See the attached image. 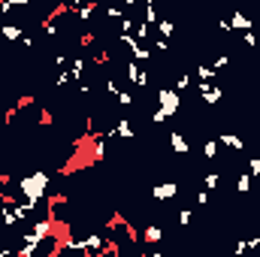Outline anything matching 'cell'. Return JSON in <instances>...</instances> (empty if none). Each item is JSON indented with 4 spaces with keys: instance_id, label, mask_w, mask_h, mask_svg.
<instances>
[{
    "instance_id": "obj_1",
    "label": "cell",
    "mask_w": 260,
    "mask_h": 257,
    "mask_svg": "<svg viewBox=\"0 0 260 257\" xmlns=\"http://www.w3.org/2000/svg\"><path fill=\"white\" fill-rule=\"evenodd\" d=\"M49 173H43V170H34L30 176H24L21 182H18V191L24 194V200H30L34 206H40L43 200H46V191H49Z\"/></svg>"
},
{
    "instance_id": "obj_2",
    "label": "cell",
    "mask_w": 260,
    "mask_h": 257,
    "mask_svg": "<svg viewBox=\"0 0 260 257\" xmlns=\"http://www.w3.org/2000/svg\"><path fill=\"white\" fill-rule=\"evenodd\" d=\"M109 248H112V236H109V233H91V236L82 239L85 257H100V254H106Z\"/></svg>"
},
{
    "instance_id": "obj_3",
    "label": "cell",
    "mask_w": 260,
    "mask_h": 257,
    "mask_svg": "<svg viewBox=\"0 0 260 257\" xmlns=\"http://www.w3.org/2000/svg\"><path fill=\"white\" fill-rule=\"evenodd\" d=\"M52 230H55V221H52V218H40V221L34 224V230H27V233L21 236V242L40 248V242H46V239L52 236Z\"/></svg>"
},
{
    "instance_id": "obj_4",
    "label": "cell",
    "mask_w": 260,
    "mask_h": 257,
    "mask_svg": "<svg viewBox=\"0 0 260 257\" xmlns=\"http://www.w3.org/2000/svg\"><path fill=\"white\" fill-rule=\"evenodd\" d=\"M157 109H164L170 118L182 109V97H179V91L176 88H160L157 91Z\"/></svg>"
},
{
    "instance_id": "obj_5",
    "label": "cell",
    "mask_w": 260,
    "mask_h": 257,
    "mask_svg": "<svg viewBox=\"0 0 260 257\" xmlns=\"http://www.w3.org/2000/svg\"><path fill=\"white\" fill-rule=\"evenodd\" d=\"M21 218H24V212L18 209V203H15L12 197H6L3 206H0V224H3V227H15Z\"/></svg>"
},
{
    "instance_id": "obj_6",
    "label": "cell",
    "mask_w": 260,
    "mask_h": 257,
    "mask_svg": "<svg viewBox=\"0 0 260 257\" xmlns=\"http://www.w3.org/2000/svg\"><path fill=\"white\" fill-rule=\"evenodd\" d=\"M197 88H200V97H203V103H206V106H218V103H221V97H224V91H221L218 85H212V82H200Z\"/></svg>"
},
{
    "instance_id": "obj_7",
    "label": "cell",
    "mask_w": 260,
    "mask_h": 257,
    "mask_svg": "<svg viewBox=\"0 0 260 257\" xmlns=\"http://www.w3.org/2000/svg\"><path fill=\"white\" fill-rule=\"evenodd\" d=\"M124 73H127V79L133 82V85H136V88H145V85H148V73H145L142 67L136 64L133 58L127 61V70H124Z\"/></svg>"
},
{
    "instance_id": "obj_8",
    "label": "cell",
    "mask_w": 260,
    "mask_h": 257,
    "mask_svg": "<svg viewBox=\"0 0 260 257\" xmlns=\"http://www.w3.org/2000/svg\"><path fill=\"white\" fill-rule=\"evenodd\" d=\"M179 194V185L176 182H164V185H154L151 188V197L157 200V203H167V200H173Z\"/></svg>"
},
{
    "instance_id": "obj_9",
    "label": "cell",
    "mask_w": 260,
    "mask_h": 257,
    "mask_svg": "<svg viewBox=\"0 0 260 257\" xmlns=\"http://www.w3.org/2000/svg\"><path fill=\"white\" fill-rule=\"evenodd\" d=\"M0 40H9V43H15V40H24V27L21 24H0Z\"/></svg>"
},
{
    "instance_id": "obj_10",
    "label": "cell",
    "mask_w": 260,
    "mask_h": 257,
    "mask_svg": "<svg viewBox=\"0 0 260 257\" xmlns=\"http://www.w3.org/2000/svg\"><path fill=\"white\" fill-rule=\"evenodd\" d=\"M218 145H227V148H233V151H242V148H245V139H242L239 133H221V136H218Z\"/></svg>"
},
{
    "instance_id": "obj_11",
    "label": "cell",
    "mask_w": 260,
    "mask_h": 257,
    "mask_svg": "<svg viewBox=\"0 0 260 257\" xmlns=\"http://www.w3.org/2000/svg\"><path fill=\"white\" fill-rule=\"evenodd\" d=\"M230 27H236V30H242V34H248V30H254V24H251V18H248L245 12H233V18H230Z\"/></svg>"
},
{
    "instance_id": "obj_12",
    "label": "cell",
    "mask_w": 260,
    "mask_h": 257,
    "mask_svg": "<svg viewBox=\"0 0 260 257\" xmlns=\"http://www.w3.org/2000/svg\"><path fill=\"white\" fill-rule=\"evenodd\" d=\"M170 145H173V151H176V154H188V151H191L188 139H185L179 130H173V133H170Z\"/></svg>"
},
{
    "instance_id": "obj_13",
    "label": "cell",
    "mask_w": 260,
    "mask_h": 257,
    "mask_svg": "<svg viewBox=\"0 0 260 257\" xmlns=\"http://www.w3.org/2000/svg\"><path fill=\"white\" fill-rule=\"evenodd\" d=\"M115 136H118V139H130V136H133V124H130L127 118H121L115 127L109 130V139H115Z\"/></svg>"
},
{
    "instance_id": "obj_14",
    "label": "cell",
    "mask_w": 260,
    "mask_h": 257,
    "mask_svg": "<svg viewBox=\"0 0 260 257\" xmlns=\"http://www.w3.org/2000/svg\"><path fill=\"white\" fill-rule=\"evenodd\" d=\"M82 76H85V61H82V58H73V61H70V79H73L76 85H82Z\"/></svg>"
},
{
    "instance_id": "obj_15",
    "label": "cell",
    "mask_w": 260,
    "mask_h": 257,
    "mask_svg": "<svg viewBox=\"0 0 260 257\" xmlns=\"http://www.w3.org/2000/svg\"><path fill=\"white\" fill-rule=\"evenodd\" d=\"M142 239L154 245V242H160V239H164V230H160L157 224H151V227H145V233H142Z\"/></svg>"
},
{
    "instance_id": "obj_16",
    "label": "cell",
    "mask_w": 260,
    "mask_h": 257,
    "mask_svg": "<svg viewBox=\"0 0 260 257\" xmlns=\"http://www.w3.org/2000/svg\"><path fill=\"white\" fill-rule=\"evenodd\" d=\"M218 185H221V173H215V170L206 173V179H203V191H215Z\"/></svg>"
},
{
    "instance_id": "obj_17",
    "label": "cell",
    "mask_w": 260,
    "mask_h": 257,
    "mask_svg": "<svg viewBox=\"0 0 260 257\" xmlns=\"http://www.w3.org/2000/svg\"><path fill=\"white\" fill-rule=\"evenodd\" d=\"M94 12H97V3H82L76 15H79L82 21H91V15H94Z\"/></svg>"
},
{
    "instance_id": "obj_18",
    "label": "cell",
    "mask_w": 260,
    "mask_h": 257,
    "mask_svg": "<svg viewBox=\"0 0 260 257\" xmlns=\"http://www.w3.org/2000/svg\"><path fill=\"white\" fill-rule=\"evenodd\" d=\"M157 30H160V37H164V40H170V37L176 34V24H173V21H167V18H160V21H157Z\"/></svg>"
},
{
    "instance_id": "obj_19",
    "label": "cell",
    "mask_w": 260,
    "mask_h": 257,
    "mask_svg": "<svg viewBox=\"0 0 260 257\" xmlns=\"http://www.w3.org/2000/svg\"><path fill=\"white\" fill-rule=\"evenodd\" d=\"M133 37L142 43V40H148V37H151V27H148L145 21H136V27H133Z\"/></svg>"
},
{
    "instance_id": "obj_20",
    "label": "cell",
    "mask_w": 260,
    "mask_h": 257,
    "mask_svg": "<svg viewBox=\"0 0 260 257\" xmlns=\"http://www.w3.org/2000/svg\"><path fill=\"white\" fill-rule=\"evenodd\" d=\"M248 191H251V176L242 173V176L236 179V194H248Z\"/></svg>"
},
{
    "instance_id": "obj_21",
    "label": "cell",
    "mask_w": 260,
    "mask_h": 257,
    "mask_svg": "<svg viewBox=\"0 0 260 257\" xmlns=\"http://www.w3.org/2000/svg\"><path fill=\"white\" fill-rule=\"evenodd\" d=\"M203 157H209V160L218 157V139H209V142L203 145Z\"/></svg>"
},
{
    "instance_id": "obj_22",
    "label": "cell",
    "mask_w": 260,
    "mask_h": 257,
    "mask_svg": "<svg viewBox=\"0 0 260 257\" xmlns=\"http://www.w3.org/2000/svg\"><path fill=\"white\" fill-rule=\"evenodd\" d=\"M197 79H200V82H212V79H215V70L206 67V64H200L197 67Z\"/></svg>"
},
{
    "instance_id": "obj_23",
    "label": "cell",
    "mask_w": 260,
    "mask_h": 257,
    "mask_svg": "<svg viewBox=\"0 0 260 257\" xmlns=\"http://www.w3.org/2000/svg\"><path fill=\"white\" fill-rule=\"evenodd\" d=\"M130 58H133L136 64H142V61H148V58H151V52H148V46H139V49H136Z\"/></svg>"
},
{
    "instance_id": "obj_24",
    "label": "cell",
    "mask_w": 260,
    "mask_h": 257,
    "mask_svg": "<svg viewBox=\"0 0 260 257\" xmlns=\"http://www.w3.org/2000/svg\"><path fill=\"white\" fill-rule=\"evenodd\" d=\"M176 221H179V227H188V224L194 221V212H191V209H182V212L176 215Z\"/></svg>"
},
{
    "instance_id": "obj_25",
    "label": "cell",
    "mask_w": 260,
    "mask_h": 257,
    "mask_svg": "<svg viewBox=\"0 0 260 257\" xmlns=\"http://www.w3.org/2000/svg\"><path fill=\"white\" fill-rule=\"evenodd\" d=\"M106 15H109V18H118V21H121V18L127 15V9H121V6H106Z\"/></svg>"
},
{
    "instance_id": "obj_26",
    "label": "cell",
    "mask_w": 260,
    "mask_h": 257,
    "mask_svg": "<svg viewBox=\"0 0 260 257\" xmlns=\"http://www.w3.org/2000/svg\"><path fill=\"white\" fill-rule=\"evenodd\" d=\"M145 24H154L157 21V12H154V3H145V18H142Z\"/></svg>"
},
{
    "instance_id": "obj_27",
    "label": "cell",
    "mask_w": 260,
    "mask_h": 257,
    "mask_svg": "<svg viewBox=\"0 0 260 257\" xmlns=\"http://www.w3.org/2000/svg\"><path fill=\"white\" fill-rule=\"evenodd\" d=\"M188 88H191V76H188V73H182V76L176 79V91H188Z\"/></svg>"
},
{
    "instance_id": "obj_28",
    "label": "cell",
    "mask_w": 260,
    "mask_h": 257,
    "mask_svg": "<svg viewBox=\"0 0 260 257\" xmlns=\"http://www.w3.org/2000/svg\"><path fill=\"white\" fill-rule=\"evenodd\" d=\"M248 176H251V179H257V176H260V157H257V154L248 160Z\"/></svg>"
},
{
    "instance_id": "obj_29",
    "label": "cell",
    "mask_w": 260,
    "mask_h": 257,
    "mask_svg": "<svg viewBox=\"0 0 260 257\" xmlns=\"http://www.w3.org/2000/svg\"><path fill=\"white\" fill-rule=\"evenodd\" d=\"M233 254H236V257H245V254H248V242H245V239H239V242L233 245Z\"/></svg>"
},
{
    "instance_id": "obj_30",
    "label": "cell",
    "mask_w": 260,
    "mask_h": 257,
    "mask_svg": "<svg viewBox=\"0 0 260 257\" xmlns=\"http://www.w3.org/2000/svg\"><path fill=\"white\" fill-rule=\"evenodd\" d=\"M103 88H106V94H112V97H118V91H121V88L115 85V79H106V82H103Z\"/></svg>"
},
{
    "instance_id": "obj_31",
    "label": "cell",
    "mask_w": 260,
    "mask_h": 257,
    "mask_svg": "<svg viewBox=\"0 0 260 257\" xmlns=\"http://www.w3.org/2000/svg\"><path fill=\"white\" fill-rule=\"evenodd\" d=\"M227 64H230V58H227V55H218V58H215V64H212V70L218 73V70H224Z\"/></svg>"
},
{
    "instance_id": "obj_32",
    "label": "cell",
    "mask_w": 260,
    "mask_h": 257,
    "mask_svg": "<svg viewBox=\"0 0 260 257\" xmlns=\"http://www.w3.org/2000/svg\"><path fill=\"white\" fill-rule=\"evenodd\" d=\"M245 242H248V251H257V248H260V233H254V236H248Z\"/></svg>"
},
{
    "instance_id": "obj_33",
    "label": "cell",
    "mask_w": 260,
    "mask_h": 257,
    "mask_svg": "<svg viewBox=\"0 0 260 257\" xmlns=\"http://www.w3.org/2000/svg\"><path fill=\"white\" fill-rule=\"evenodd\" d=\"M245 46H248V49H257V34H254V30L245 34Z\"/></svg>"
},
{
    "instance_id": "obj_34",
    "label": "cell",
    "mask_w": 260,
    "mask_h": 257,
    "mask_svg": "<svg viewBox=\"0 0 260 257\" xmlns=\"http://www.w3.org/2000/svg\"><path fill=\"white\" fill-rule=\"evenodd\" d=\"M167 118H170V115H167L164 109H154V115H151V121H154V124H164Z\"/></svg>"
},
{
    "instance_id": "obj_35",
    "label": "cell",
    "mask_w": 260,
    "mask_h": 257,
    "mask_svg": "<svg viewBox=\"0 0 260 257\" xmlns=\"http://www.w3.org/2000/svg\"><path fill=\"white\" fill-rule=\"evenodd\" d=\"M130 91H118V106H130Z\"/></svg>"
},
{
    "instance_id": "obj_36",
    "label": "cell",
    "mask_w": 260,
    "mask_h": 257,
    "mask_svg": "<svg viewBox=\"0 0 260 257\" xmlns=\"http://www.w3.org/2000/svg\"><path fill=\"white\" fill-rule=\"evenodd\" d=\"M167 49H170V40H164V37L154 40V52H167Z\"/></svg>"
},
{
    "instance_id": "obj_37",
    "label": "cell",
    "mask_w": 260,
    "mask_h": 257,
    "mask_svg": "<svg viewBox=\"0 0 260 257\" xmlns=\"http://www.w3.org/2000/svg\"><path fill=\"white\" fill-rule=\"evenodd\" d=\"M209 200H212V197H209V191H200V194H197V203H200V206H209Z\"/></svg>"
},
{
    "instance_id": "obj_38",
    "label": "cell",
    "mask_w": 260,
    "mask_h": 257,
    "mask_svg": "<svg viewBox=\"0 0 260 257\" xmlns=\"http://www.w3.org/2000/svg\"><path fill=\"white\" fill-rule=\"evenodd\" d=\"M73 79H70V73H58V88H64V85H70Z\"/></svg>"
},
{
    "instance_id": "obj_39",
    "label": "cell",
    "mask_w": 260,
    "mask_h": 257,
    "mask_svg": "<svg viewBox=\"0 0 260 257\" xmlns=\"http://www.w3.org/2000/svg\"><path fill=\"white\" fill-rule=\"evenodd\" d=\"M79 94H82V97H88V94H91V85H88V82H82V85H79Z\"/></svg>"
},
{
    "instance_id": "obj_40",
    "label": "cell",
    "mask_w": 260,
    "mask_h": 257,
    "mask_svg": "<svg viewBox=\"0 0 260 257\" xmlns=\"http://www.w3.org/2000/svg\"><path fill=\"white\" fill-rule=\"evenodd\" d=\"M257 157H260V145H257Z\"/></svg>"
}]
</instances>
